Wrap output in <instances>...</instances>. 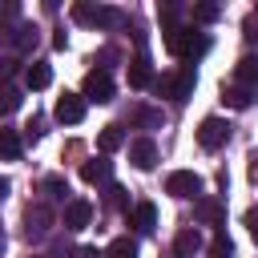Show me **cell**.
Wrapping results in <instances>:
<instances>
[{
    "mask_svg": "<svg viewBox=\"0 0 258 258\" xmlns=\"http://www.w3.org/2000/svg\"><path fill=\"white\" fill-rule=\"evenodd\" d=\"M52 117L64 121V125H77V121L85 117V97H81V93H60L56 105H52Z\"/></svg>",
    "mask_w": 258,
    "mask_h": 258,
    "instance_id": "cell-7",
    "label": "cell"
},
{
    "mask_svg": "<svg viewBox=\"0 0 258 258\" xmlns=\"http://www.w3.org/2000/svg\"><path fill=\"white\" fill-rule=\"evenodd\" d=\"M194 81H198V77H194V69L185 64V69H177L173 77H153V89H157L161 97H169V101H177V105H181V101H189Z\"/></svg>",
    "mask_w": 258,
    "mask_h": 258,
    "instance_id": "cell-2",
    "label": "cell"
},
{
    "mask_svg": "<svg viewBox=\"0 0 258 258\" xmlns=\"http://www.w3.org/2000/svg\"><path fill=\"white\" fill-rule=\"evenodd\" d=\"M129 161H133L137 169H153V165H157V145H153L149 137H137V141L129 145Z\"/></svg>",
    "mask_w": 258,
    "mask_h": 258,
    "instance_id": "cell-9",
    "label": "cell"
},
{
    "mask_svg": "<svg viewBox=\"0 0 258 258\" xmlns=\"http://www.w3.org/2000/svg\"><path fill=\"white\" fill-rule=\"evenodd\" d=\"M194 20H198V24L218 20V4H194Z\"/></svg>",
    "mask_w": 258,
    "mask_h": 258,
    "instance_id": "cell-24",
    "label": "cell"
},
{
    "mask_svg": "<svg viewBox=\"0 0 258 258\" xmlns=\"http://www.w3.org/2000/svg\"><path fill=\"white\" fill-rule=\"evenodd\" d=\"M44 194H48V198H64V194H69L64 177H44Z\"/></svg>",
    "mask_w": 258,
    "mask_h": 258,
    "instance_id": "cell-26",
    "label": "cell"
},
{
    "mask_svg": "<svg viewBox=\"0 0 258 258\" xmlns=\"http://www.w3.org/2000/svg\"><path fill=\"white\" fill-rule=\"evenodd\" d=\"M20 153H24L20 133H16V129H0V157H4V161H20Z\"/></svg>",
    "mask_w": 258,
    "mask_h": 258,
    "instance_id": "cell-14",
    "label": "cell"
},
{
    "mask_svg": "<svg viewBox=\"0 0 258 258\" xmlns=\"http://www.w3.org/2000/svg\"><path fill=\"white\" fill-rule=\"evenodd\" d=\"M32 44H36V28L20 24V28H16V48H32Z\"/></svg>",
    "mask_w": 258,
    "mask_h": 258,
    "instance_id": "cell-25",
    "label": "cell"
},
{
    "mask_svg": "<svg viewBox=\"0 0 258 258\" xmlns=\"http://www.w3.org/2000/svg\"><path fill=\"white\" fill-rule=\"evenodd\" d=\"M226 101H230L234 109H246V105L254 101V89H246V85H230V89H226Z\"/></svg>",
    "mask_w": 258,
    "mask_h": 258,
    "instance_id": "cell-21",
    "label": "cell"
},
{
    "mask_svg": "<svg viewBox=\"0 0 258 258\" xmlns=\"http://www.w3.org/2000/svg\"><path fill=\"white\" fill-rule=\"evenodd\" d=\"M210 258H234V242H230L222 230H218L214 242H210Z\"/></svg>",
    "mask_w": 258,
    "mask_h": 258,
    "instance_id": "cell-23",
    "label": "cell"
},
{
    "mask_svg": "<svg viewBox=\"0 0 258 258\" xmlns=\"http://www.w3.org/2000/svg\"><path fill=\"white\" fill-rule=\"evenodd\" d=\"M105 258H137V246H133V238H117V242H109Z\"/></svg>",
    "mask_w": 258,
    "mask_h": 258,
    "instance_id": "cell-22",
    "label": "cell"
},
{
    "mask_svg": "<svg viewBox=\"0 0 258 258\" xmlns=\"http://www.w3.org/2000/svg\"><path fill=\"white\" fill-rule=\"evenodd\" d=\"M165 48H169L173 56H185V60H194V56H202V52L210 48V40H206L202 32H194V28H181V24H173V28H165Z\"/></svg>",
    "mask_w": 258,
    "mask_h": 258,
    "instance_id": "cell-1",
    "label": "cell"
},
{
    "mask_svg": "<svg viewBox=\"0 0 258 258\" xmlns=\"http://www.w3.org/2000/svg\"><path fill=\"white\" fill-rule=\"evenodd\" d=\"M125 202H129V198H125V189H121V185H109V206H117V210H121Z\"/></svg>",
    "mask_w": 258,
    "mask_h": 258,
    "instance_id": "cell-28",
    "label": "cell"
},
{
    "mask_svg": "<svg viewBox=\"0 0 258 258\" xmlns=\"http://www.w3.org/2000/svg\"><path fill=\"white\" fill-rule=\"evenodd\" d=\"M12 73H16V60L12 56H0V81H8Z\"/></svg>",
    "mask_w": 258,
    "mask_h": 258,
    "instance_id": "cell-29",
    "label": "cell"
},
{
    "mask_svg": "<svg viewBox=\"0 0 258 258\" xmlns=\"http://www.w3.org/2000/svg\"><path fill=\"white\" fill-rule=\"evenodd\" d=\"M198 250H202V234H198L194 226H189V230H181V234L173 238V254H177V258H194Z\"/></svg>",
    "mask_w": 258,
    "mask_h": 258,
    "instance_id": "cell-13",
    "label": "cell"
},
{
    "mask_svg": "<svg viewBox=\"0 0 258 258\" xmlns=\"http://www.w3.org/2000/svg\"><path fill=\"white\" fill-rule=\"evenodd\" d=\"M4 189H8V181H4V177H0V198H4Z\"/></svg>",
    "mask_w": 258,
    "mask_h": 258,
    "instance_id": "cell-31",
    "label": "cell"
},
{
    "mask_svg": "<svg viewBox=\"0 0 258 258\" xmlns=\"http://www.w3.org/2000/svg\"><path fill=\"white\" fill-rule=\"evenodd\" d=\"M226 137H230V125H226L222 117H206V121L198 125V145H202V149H222Z\"/></svg>",
    "mask_w": 258,
    "mask_h": 258,
    "instance_id": "cell-5",
    "label": "cell"
},
{
    "mask_svg": "<svg viewBox=\"0 0 258 258\" xmlns=\"http://www.w3.org/2000/svg\"><path fill=\"white\" fill-rule=\"evenodd\" d=\"M129 85H133V89H149V85H153V69H149L145 56H137V60L129 64Z\"/></svg>",
    "mask_w": 258,
    "mask_h": 258,
    "instance_id": "cell-16",
    "label": "cell"
},
{
    "mask_svg": "<svg viewBox=\"0 0 258 258\" xmlns=\"http://www.w3.org/2000/svg\"><path fill=\"white\" fill-rule=\"evenodd\" d=\"M194 218H198V222H206V226H222L226 210H222V202H214V198H198V206H194Z\"/></svg>",
    "mask_w": 258,
    "mask_h": 258,
    "instance_id": "cell-12",
    "label": "cell"
},
{
    "mask_svg": "<svg viewBox=\"0 0 258 258\" xmlns=\"http://www.w3.org/2000/svg\"><path fill=\"white\" fill-rule=\"evenodd\" d=\"M24 226H28V238H40V234H48V226H52V210H48V206H28V214H24Z\"/></svg>",
    "mask_w": 258,
    "mask_h": 258,
    "instance_id": "cell-11",
    "label": "cell"
},
{
    "mask_svg": "<svg viewBox=\"0 0 258 258\" xmlns=\"http://www.w3.org/2000/svg\"><path fill=\"white\" fill-rule=\"evenodd\" d=\"M165 194H173V198H198L202 194V177L194 169H177V173L165 177Z\"/></svg>",
    "mask_w": 258,
    "mask_h": 258,
    "instance_id": "cell-6",
    "label": "cell"
},
{
    "mask_svg": "<svg viewBox=\"0 0 258 258\" xmlns=\"http://www.w3.org/2000/svg\"><path fill=\"white\" fill-rule=\"evenodd\" d=\"M24 85H28V89H48V85H52V69H48L44 60H32L28 73H24Z\"/></svg>",
    "mask_w": 258,
    "mask_h": 258,
    "instance_id": "cell-15",
    "label": "cell"
},
{
    "mask_svg": "<svg viewBox=\"0 0 258 258\" xmlns=\"http://www.w3.org/2000/svg\"><path fill=\"white\" fill-rule=\"evenodd\" d=\"M121 145H125L121 125H105V129H101V137H97V149H101V153H113V149H121Z\"/></svg>",
    "mask_w": 258,
    "mask_h": 258,
    "instance_id": "cell-18",
    "label": "cell"
},
{
    "mask_svg": "<svg viewBox=\"0 0 258 258\" xmlns=\"http://www.w3.org/2000/svg\"><path fill=\"white\" fill-rule=\"evenodd\" d=\"M129 226H133L137 234H153V226H157V210H153V202H137L133 214H129Z\"/></svg>",
    "mask_w": 258,
    "mask_h": 258,
    "instance_id": "cell-10",
    "label": "cell"
},
{
    "mask_svg": "<svg viewBox=\"0 0 258 258\" xmlns=\"http://www.w3.org/2000/svg\"><path fill=\"white\" fill-rule=\"evenodd\" d=\"M89 222H93V206H89L85 198L64 202V230H85Z\"/></svg>",
    "mask_w": 258,
    "mask_h": 258,
    "instance_id": "cell-8",
    "label": "cell"
},
{
    "mask_svg": "<svg viewBox=\"0 0 258 258\" xmlns=\"http://www.w3.org/2000/svg\"><path fill=\"white\" fill-rule=\"evenodd\" d=\"M234 77H238V85H246V89H254V85H258V60H238V69H234Z\"/></svg>",
    "mask_w": 258,
    "mask_h": 258,
    "instance_id": "cell-20",
    "label": "cell"
},
{
    "mask_svg": "<svg viewBox=\"0 0 258 258\" xmlns=\"http://www.w3.org/2000/svg\"><path fill=\"white\" fill-rule=\"evenodd\" d=\"M8 40H16V32H12V28L0 20V44H8Z\"/></svg>",
    "mask_w": 258,
    "mask_h": 258,
    "instance_id": "cell-30",
    "label": "cell"
},
{
    "mask_svg": "<svg viewBox=\"0 0 258 258\" xmlns=\"http://www.w3.org/2000/svg\"><path fill=\"white\" fill-rule=\"evenodd\" d=\"M109 169H113V165H109L105 157H93V161L81 165V177H85L89 185H97V181H109Z\"/></svg>",
    "mask_w": 258,
    "mask_h": 258,
    "instance_id": "cell-17",
    "label": "cell"
},
{
    "mask_svg": "<svg viewBox=\"0 0 258 258\" xmlns=\"http://www.w3.org/2000/svg\"><path fill=\"white\" fill-rule=\"evenodd\" d=\"M242 222H246V230H250V238H254V242H258V206H250V210H246V218H242Z\"/></svg>",
    "mask_w": 258,
    "mask_h": 258,
    "instance_id": "cell-27",
    "label": "cell"
},
{
    "mask_svg": "<svg viewBox=\"0 0 258 258\" xmlns=\"http://www.w3.org/2000/svg\"><path fill=\"white\" fill-rule=\"evenodd\" d=\"M81 97H85V105H89V101H93V105H109V101H113V77H109L105 69H93V73L85 77Z\"/></svg>",
    "mask_w": 258,
    "mask_h": 258,
    "instance_id": "cell-3",
    "label": "cell"
},
{
    "mask_svg": "<svg viewBox=\"0 0 258 258\" xmlns=\"http://www.w3.org/2000/svg\"><path fill=\"white\" fill-rule=\"evenodd\" d=\"M20 101H24V93L16 85H0V113H16Z\"/></svg>",
    "mask_w": 258,
    "mask_h": 258,
    "instance_id": "cell-19",
    "label": "cell"
},
{
    "mask_svg": "<svg viewBox=\"0 0 258 258\" xmlns=\"http://www.w3.org/2000/svg\"><path fill=\"white\" fill-rule=\"evenodd\" d=\"M73 20L81 24H93V28H105V24H117L121 12L109 8V4H73Z\"/></svg>",
    "mask_w": 258,
    "mask_h": 258,
    "instance_id": "cell-4",
    "label": "cell"
}]
</instances>
